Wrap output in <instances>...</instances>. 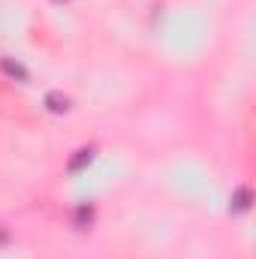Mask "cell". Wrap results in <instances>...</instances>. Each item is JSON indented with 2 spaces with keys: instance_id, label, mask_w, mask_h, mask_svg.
Returning <instances> with one entry per match:
<instances>
[{
  "instance_id": "obj_1",
  "label": "cell",
  "mask_w": 256,
  "mask_h": 259,
  "mask_svg": "<svg viewBox=\"0 0 256 259\" xmlns=\"http://www.w3.org/2000/svg\"><path fill=\"white\" fill-rule=\"evenodd\" d=\"M46 109H49V112H55V115H61V112L69 109V100H66L64 94L52 91V94H46Z\"/></svg>"
},
{
  "instance_id": "obj_2",
  "label": "cell",
  "mask_w": 256,
  "mask_h": 259,
  "mask_svg": "<svg viewBox=\"0 0 256 259\" xmlns=\"http://www.w3.org/2000/svg\"><path fill=\"white\" fill-rule=\"evenodd\" d=\"M0 69H3V72H6L9 78H18V81H27V69H24L21 64H15L12 58H3V61H0Z\"/></svg>"
},
{
  "instance_id": "obj_4",
  "label": "cell",
  "mask_w": 256,
  "mask_h": 259,
  "mask_svg": "<svg viewBox=\"0 0 256 259\" xmlns=\"http://www.w3.org/2000/svg\"><path fill=\"white\" fill-rule=\"evenodd\" d=\"M91 157H94V148H84V151H78V157L69 163V172H75V169H81L84 163H91Z\"/></svg>"
},
{
  "instance_id": "obj_3",
  "label": "cell",
  "mask_w": 256,
  "mask_h": 259,
  "mask_svg": "<svg viewBox=\"0 0 256 259\" xmlns=\"http://www.w3.org/2000/svg\"><path fill=\"white\" fill-rule=\"evenodd\" d=\"M247 205H250V190L241 187V190L235 193V199H232V208H235V211H247Z\"/></svg>"
}]
</instances>
